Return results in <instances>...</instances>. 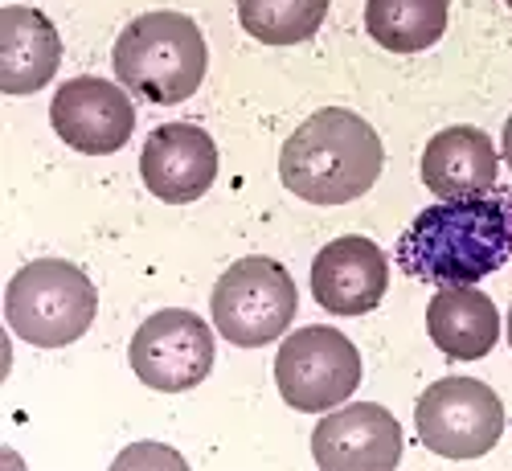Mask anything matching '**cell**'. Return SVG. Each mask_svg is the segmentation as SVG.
Returning <instances> with one entry per match:
<instances>
[{"label": "cell", "mask_w": 512, "mask_h": 471, "mask_svg": "<svg viewBox=\"0 0 512 471\" xmlns=\"http://www.w3.org/2000/svg\"><path fill=\"white\" fill-rule=\"evenodd\" d=\"M512 259V193L488 189L426 205L398 242V263L422 283H480Z\"/></svg>", "instance_id": "cell-1"}, {"label": "cell", "mask_w": 512, "mask_h": 471, "mask_svg": "<svg viewBox=\"0 0 512 471\" xmlns=\"http://www.w3.org/2000/svg\"><path fill=\"white\" fill-rule=\"evenodd\" d=\"M386 164L381 136L349 107H324L287 136L279 181L312 205H345L373 189Z\"/></svg>", "instance_id": "cell-2"}, {"label": "cell", "mask_w": 512, "mask_h": 471, "mask_svg": "<svg viewBox=\"0 0 512 471\" xmlns=\"http://www.w3.org/2000/svg\"><path fill=\"white\" fill-rule=\"evenodd\" d=\"M111 62L132 95L156 107H173L197 95L209 70V50L193 17L156 9L119 33Z\"/></svg>", "instance_id": "cell-3"}, {"label": "cell", "mask_w": 512, "mask_h": 471, "mask_svg": "<svg viewBox=\"0 0 512 471\" xmlns=\"http://www.w3.org/2000/svg\"><path fill=\"white\" fill-rule=\"evenodd\" d=\"M99 312V291L66 259H33L5 287L9 328L37 349H66L87 336Z\"/></svg>", "instance_id": "cell-4"}, {"label": "cell", "mask_w": 512, "mask_h": 471, "mask_svg": "<svg viewBox=\"0 0 512 471\" xmlns=\"http://www.w3.org/2000/svg\"><path fill=\"white\" fill-rule=\"evenodd\" d=\"M300 308V291L295 279L287 275L283 263L250 254L238 259L209 295L213 328H218L230 345L238 349H263L271 340H279Z\"/></svg>", "instance_id": "cell-5"}, {"label": "cell", "mask_w": 512, "mask_h": 471, "mask_svg": "<svg viewBox=\"0 0 512 471\" xmlns=\"http://www.w3.org/2000/svg\"><path fill=\"white\" fill-rule=\"evenodd\" d=\"M275 385L291 410L328 414L349 402L361 385V353L357 345L328 324H308L291 332L275 357Z\"/></svg>", "instance_id": "cell-6"}, {"label": "cell", "mask_w": 512, "mask_h": 471, "mask_svg": "<svg viewBox=\"0 0 512 471\" xmlns=\"http://www.w3.org/2000/svg\"><path fill=\"white\" fill-rule=\"evenodd\" d=\"M414 426L439 459H480L504 435V402L476 377H443L418 398Z\"/></svg>", "instance_id": "cell-7"}, {"label": "cell", "mask_w": 512, "mask_h": 471, "mask_svg": "<svg viewBox=\"0 0 512 471\" xmlns=\"http://www.w3.org/2000/svg\"><path fill=\"white\" fill-rule=\"evenodd\" d=\"M127 365L148 390L185 394L213 369V328L197 312L164 308L136 328L127 345Z\"/></svg>", "instance_id": "cell-8"}, {"label": "cell", "mask_w": 512, "mask_h": 471, "mask_svg": "<svg viewBox=\"0 0 512 471\" xmlns=\"http://www.w3.org/2000/svg\"><path fill=\"white\" fill-rule=\"evenodd\" d=\"M54 132L82 156H111L136 132V107L123 87L95 74L70 78L50 103Z\"/></svg>", "instance_id": "cell-9"}, {"label": "cell", "mask_w": 512, "mask_h": 471, "mask_svg": "<svg viewBox=\"0 0 512 471\" xmlns=\"http://www.w3.org/2000/svg\"><path fill=\"white\" fill-rule=\"evenodd\" d=\"M312 459L324 471H394L402 463V426L377 402H353L320 418Z\"/></svg>", "instance_id": "cell-10"}, {"label": "cell", "mask_w": 512, "mask_h": 471, "mask_svg": "<svg viewBox=\"0 0 512 471\" xmlns=\"http://www.w3.org/2000/svg\"><path fill=\"white\" fill-rule=\"evenodd\" d=\"M140 177L152 197L168 205H189L205 197L218 177V144L197 123H164L140 152Z\"/></svg>", "instance_id": "cell-11"}, {"label": "cell", "mask_w": 512, "mask_h": 471, "mask_svg": "<svg viewBox=\"0 0 512 471\" xmlns=\"http://www.w3.org/2000/svg\"><path fill=\"white\" fill-rule=\"evenodd\" d=\"M390 287V263L377 242L349 234L328 242L312 263V295L332 316H365L373 312Z\"/></svg>", "instance_id": "cell-12"}, {"label": "cell", "mask_w": 512, "mask_h": 471, "mask_svg": "<svg viewBox=\"0 0 512 471\" xmlns=\"http://www.w3.org/2000/svg\"><path fill=\"white\" fill-rule=\"evenodd\" d=\"M500 156L488 132L480 127H443L431 144L422 148V185L431 189L439 201L447 197H476L496 189Z\"/></svg>", "instance_id": "cell-13"}, {"label": "cell", "mask_w": 512, "mask_h": 471, "mask_svg": "<svg viewBox=\"0 0 512 471\" xmlns=\"http://www.w3.org/2000/svg\"><path fill=\"white\" fill-rule=\"evenodd\" d=\"M58 66L62 37L46 13L25 5L0 9V91L33 95L58 74Z\"/></svg>", "instance_id": "cell-14"}, {"label": "cell", "mask_w": 512, "mask_h": 471, "mask_svg": "<svg viewBox=\"0 0 512 471\" xmlns=\"http://www.w3.org/2000/svg\"><path fill=\"white\" fill-rule=\"evenodd\" d=\"M426 332L451 361H480L500 340V312L472 283H447L426 308Z\"/></svg>", "instance_id": "cell-15"}, {"label": "cell", "mask_w": 512, "mask_h": 471, "mask_svg": "<svg viewBox=\"0 0 512 471\" xmlns=\"http://www.w3.org/2000/svg\"><path fill=\"white\" fill-rule=\"evenodd\" d=\"M365 29L381 50L418 54L447 33V0H369Z\"/></svg>", "instance_id": "cell-16"}, {"label": "cell", "mask_w": 512, "mask_h": 471, "mask_svg": "<svg viewBox=\"0 0 512 471\" xmlns=\"http://www.w3.org/2000/svg\"><path fill=\"white\" fill-rule=\"evenodd\" d=\"M332 0H238L242 29L263 46H300L316 37Z\"/></svg>", "instance_id": "cell-17"}, {"label": "cell", "mask_w": 512, "mask_h": 471, "mask_svg": "<svg viewBox=\"0 0 512 471\" xmlns=\"http://www.w3.org/2000/svg\"><path fill=\"white\" fill-rule=\"evenodd\" d=\"M115 467H185V459L164 447H132L115 459Z\"/></svg>", "instance_id": "cell-18"}, {"label": "cell", "mask_w": 512, "mask_h": 471, "mask_svg": "<svg viewBox=\"0 0 512 471\" xmlns=\"http://www.w3.org/2000/svg\"><path fill=\"white\" fill-rule=\"evenodd\" d=\"M504 164L512 168V115H508V123H504Z\"/></svg>", "instance_id": "cell-19"}, {"label": "cell", "mask_w": 512, "mask_h": 471, "mask_svg": "<svg viewBox=\"0 0 512 471\" xmlns=\"http://www.w3.org/2000/svg\"><path fill=\"white\" fill-rule=\"evenodd\" d=\"M508 345H512V308H508Z\"/></svg>", "instance_id": "cell-20"}, {"label": "cell", "mask_w": 512, "mask_h": 471, "mask_svg": "<svg viewBox=\"0 0 512 471\" xmlns=\"http://www.w3.org/2000/svg\"><path fill=\"white\" fill-rule=\"evenodd\" d=\"M504 5H508V9H512V0H504Z\"/></svg>", "instance_id": "cell-21"}]
</instances>
